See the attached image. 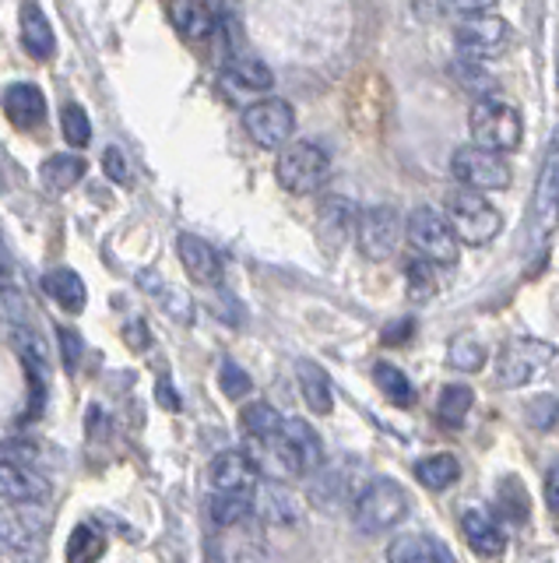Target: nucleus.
I'll return each mask as SVG.
<instances>
[{
    "label": "nucleus",
    "instance_id": "1",
    "mask_svg": "<svg viewBox=\"0 0 559 563\" xmlns=\"http://www.w3.org/2000/svg\"><path fill=\"white\" fill-rule=\"evenodd\" d=\"M404 515H409V493L391 479H373L352 504V521L363 536L391 532L395 525L404 521Z\"/></svg>",
    "mask_w": 559,
    "mask_h": 563
},
{
    "label": "nucleus",
    "instance_id": "2",
    "mask_svg": "<svg viewBox=\"0 0 559 563\" xmlns=\"http://www.w3.org/2000/svg\"><path fill=\"white\" fill-rule=\"evenodd\" d=\"M468 130H471V141L479 148H489V152H517L521 138H524V124H521V113L506 103H497V99H479L471 106V117H468Z\"/></svg>",
    "mask_w": 559,
    "mask_h": 563
},
{
    "label": "nucleus",
    "instance_id": "3",
    "mask_svg": "<svg viewBox=\"0 0 559 563\" xmlns=\"http://www.w3.org/2000/svg\"><path fill=\"white\" fill-rule=\"evenodd\" d=\"M275 173H278V184L289 191V194H299V197H307V194H317L320 187L328 184V176H331V159L328 152L320 145L313 141H296L289 145L285 141L282 145V156H278V165H275Z\"/></svg>",
    "mask_w": 559,
    "mask_h": 563
},
{
    "label": "nucleus",
    "instance_id": "4",
    "mask_svg": "<svg viewBox=\"0 0 559 563\" xmlns=\"http://www.w3.org/2000/svg\"><path fill=\"white\" fill-rule=\"evenodd\" d=\"M447 222L454 229V237L461 243L482 246L493 243L503 229V215L486 202L479 191H457L447 202Z\"/></svg>",
    "mask_w": 559,
    "mask_h": 563
},
{
    "label": "nucleus",
    "instance_id": "5",
    "mask_svg": "<svg viewBox=\"0 0 559 563\" xmlns=\"http://www.w3.org/2000/svg\"><path fill=\"white\" fill-rule=\"evenodd\" d=\"M264 444H275L278 466L293 475H313L324 466V444L307 420H282V426Z\"/></svg>",
    "mask_w": 559,
    "mask_h": 563
},
{
    "label": "nucleus",
    "instance_id": "6",
    "mask_svg": "<svg viewBox=\"0 0 559 563\" xmlns=\"http://www.w3.org/2000/svg\"><path fill=\"white\" fill-rule=\"evenodd\" d=\"M450 176L457 180L461 187L468 191H506L511 187V162H506L500 152H489V148H479V145H465L457 148L454 159H450Z\"/></svg>",
    "mask_w": 559,
    "mask_h": 563
},
{
    "label": "nucleus",
    "instance_id": "7",
    "mask_svg": "<svg viewBox=\"0 0 559 563\" xmlns=\"http://www.w3.org/2000/svg\"><path fill=\"white\" fill-rule=\"evenodd\" d=\"M401 233L409 237L412 251L419 257H426L430 264H454L457 261V237L447 222V215H440L436 208H415Z\"/></svg>",
    "mask_w": 559,
    "mask_h": 563
},
{
    "label": "nucleus",
    "instance_id": "8",
    "mask_svg": "<svg viewBox=\"0 0 559 563\" xmlns=\"http://www.w3.org/2000/svg\"><path fill=\"white\" fill-rule=\"evenodd\" d=\"M552 363V345L541 338H514L500 349L497 359V384L524 388Z\"/></svg>",
    "mask_w": 559,
    "mask_h": 563
},
{
    "label": "nucleus",
    "instance_id": "9",
    "mask_svg": "<svg viewBox=\"0 0 559 563\" xmlns=\"http://www.w3.org/2000/svg\"><path fill=\"white\" fill-rule=\"evenodd\" d=\"M355 237H360V251L369 261H387L395 257L398 243H401V215L391 205H373L366 208L360 219H355Z\"/></svg>",
    "mask_w": 559,
    "mask_h": 563
},
{
    "label": "nucleus",
    "instance_id": "10",
    "mask_svg": "<svg viewBox=\"0 0 559 563\" xmlns=\"http://www.w3.org/2000/svg\"><path fill=\"white\" fill-rule=\"evenodd\" d=\"M243 127L261 148H282L285 141H293L296 110L285 99H253L243 113Z\"/></svg>",
    "mask_w": 559,
    "mask_h": 563
},
{
    "label": "nucleus",
    "instance_id": "11",
    "mask_svg": "<svg viewBox=\"0 0 559 563\" xmlns=\"http://www.w3.org/2000/svg\"><path fill=\"white\" fill-rule=\"evenodd\" d=\"M454 39L468 57L482 60L489 54H500V49L511 43V22H503L500 14H489V11L465 14L461 25L454 28Z\"/></svg>",
    "mask_w": 559,
    "mask_h": 563
},
{
    "label": "nucleus",
    "instance_id": "12",
    "mask_svg": "<svg viewBox=\"0 0 559 563\" xmlns=\"http://www.w3.org/2000/svg\"><path fill=\"white\" fill-rule=\"evenodd\" d=\"M355 226V208L345 197H328L317 208V243L328 257L342 254V246L349 243V233Z\"/></svg>",
    "mask_w": 559,
    "mask_h": 563
},
{
    "label": "nucleus",
    "instance_id": "13",
    "mask_svg": "<svg viewBox=\"0 0 559 563\" xmlns=\"http://www.w3.org/2000/svg\"><path fill=\"white\" fill-rule=\"evenodd\" d=\"M261 469L258 461L243 451H223L212 461V486L215 493H243L250 496L253 486H258Z\"/></svg>",
    "mask_w": 559,
    "mask_h": 563
},
{
    "label": "nucleus",
    "instance_id": "14",
    "mask_svg": "<svg viewBox=\"0 0 559 563\" xmlns=\"http://www.w3.org/2000/svg\"><path fill=\"white\" fill-rule=\"evenodd\" d=\"M176 254H180V264L183 272L191 275V282H197V286H223V257H218L212 246L194 237V233H180L176 240Z\"/></svg>",
    "mask_w": 559,
    "mask_h": 563
},
{
    "label": "nucleus",
    "instance_id": "15",
    "mask_svg": "<svg viewBox=\"0 0 559 563\" xmlns=\"http://www.w3.org/2000/svg\"><path fill=\"white\" fill-rule=\"evenodd\" d=\"M4 113L19 130H36L46 120V95L39 92V85L14 81L4 89Z\"/></svg>",
    "mask_w": 559,
    "mask_h": 563
},
{
    "label": "nucleus",
    "instance_id": "16",
    "mask_svg": "<svg viewBox=\"0 0 559 563\" xmlns=\"http://www.w3.org/2000/svg\"><path fill=\"white\" fill-rule=\"evenodd\" d=\"M461 532L468 539V545L476 550L479 556H500L506 550V536L500 521L489 515L482 507H468L461 515Z\"/></svg>",
    "mask_w": 559,
    "mask_h": 563
},
{
    "label": "nucleus",
    "instance_id": "17",
    "mask_svg": "<svg viewBox=\"0 0 559 563\" xmlns=\"http://www.w3.org/2000/svg\"><path fill=\"white\" fill-rule=\"evenodd\" d=\"M46 496V483L43 475L28 472L25 466L11 458H0V501L8 504H36Z\"/></svg>",
    "mask_w": 559,
    "mask_h": 563
},
{
    "label": "nucleus",
    "instance_id": "18",
    "mask_svg": "<svg viewBox=\"0 0 559 563\" xmlns=\"http://www.w3.org/2000/svg\"><path fill=\"white\" fill-rule=\"evenodd\" d=\"M19 22H22V46L28 49L36 60H49L57 54V36H54V25L43 14V8L36 0H22V11H19Z\"/></svg>",
    "mask_w": 559,
    "mask_h": 563
},
{
    "label": "nucleus",
    "instance_id": "19",
    "mask_svg": "<svg viewBox=\"0 0 559 563\" xmlns=\"http://www.w3.org/2000/svg\"><path fill=\"white\" fill-rule=\"evenodd\" d=\"M223 85L232 89V95H250V99H258L264 95L271 85H275V74H271V68L264 60L258 57H243V60H232L229 64V71L223 78Z\"/></svg>",
    "mask_w": 559,
    "mask_h": 563
},
{
    "label": "nucleus",
    "instance_id": "20",
    "mask_svg": "<svg viewBox=\"0 0 559 563\" xmlns=\"http://www.w3.org/2000/svg\"><path fill=\"white\" fill-rule=\"evenodd\" d=\"M253 490H258V496L250 501L253 515H261V518L275 521V525H293L299 518V501L285 486L261 483V479H258V486H253Z\"/></svg>",
    "mask_w": 559,
    "mask_h": 563
},
{
    "label": "nucleus",
    "instance_id": "21",
    "mask_svg": "<svg viewBox=\"0 0 559 563\" xmlns=\"http://www.w3.org/2000/svg\"><path fill=\"white\" fill-rule=\"evenodd\" d=\"M43 289H46L49 300H54V303H57L60 310H67V313H81L84 303H89V289H84L81 275L71 272V268H54V272H46V275H43Z\"/></svg>",
    "mask_w": 559,
    "mask_h": 563
},
{
    "label": "nucleus",
    "instance_id": "22",
    "mask_svg": "<svg viewBox=\"0 0 559 563\" xmlns=\"http://www.w3.org/2000/svg\"><path fill=\"white\" fill-rule=\"evenodd\" d=\"M84 173H89V162L81 156H71V152H60V156H49L43 165H39V180L49 194H67L71 187H78Z\"/></svg>",
    "mask_w": 559,
    "mask_h": 563
},
{
    "label": "nucleus",
    "instance_id": "23",
    "mask_svg": "<svg viewBox=\"0 0 559 563\" xmlns=\"http://www.w3.org/2000/svg\"><path fill=\"white\" fill-rule=\"evenodd\" d=\"M387 560L391 563H450L454 550H447L444 542L433 539V536H404L395 539L391 550H387Z\"/></svg>",
    "mask_w": 559,
    "mask_h": 563
},
{
    "label": "nucleus",
    "instance_id": "24",
    "mask_svg": "<svg viewBox=\"0 0 559 563\" xmlns=\"http://www.w3.org/2000/svg\"><path fill=\"white\" fill-rule=\"evenodd\" d=\"M169 14L186 39H208L215 32V11L208 0H169Z\"/></svg>",
    "mask_w": 559,
    "mask_h": 563
},
{
    "label": "nucleus",
    "instance_id": "25",
    "mask_svg": "<svg viewBox=\"0 0 559 563\" xmlns=\"http://www.w3.org/2000/svg\"><path fill=\"white\" fill-rule=\"evenodd\" d=\"M296 377H299V391H303V399H307V405H310L313 416H331L334 394H331V380H328V374L320 370L313 359H299Z\"/></svg>",
    "mask_w": 559,
    "mask_h": 563
},
{
    "label": "nucleus",
    "instance_id": "26",
    "mask_svg": "<svg viewBox=\"0 0 559 563\" xmlns=\"http://www.w3.org/2000/svg\"><path fill=\"white\" fill-rule=\"evenodd\" d=\"M457 475H461V461H457L454 455H433V458L415 466V479L433 493L450 490L457 483Z\"/></svg>",
    "mask_w": 559,
    "mask_h": 563
},
{
    "label": "nucleus",
    "instance_id": "27",
    "mask_svg": "<svg viewBox=\"0 0 559 563\" xmlns=\"http://www.w3.org/2000/svg\"><path fill=\"white\" fill-rule=\"evenodd\" d=\"M471 402H476V394H471V388L465 384H447L444 391H440V402H436V420L457 429L465 423V416L471 412Z\"/></svg>",
    "mask_w": 559,
    "mask_h": 563
},
{
    "label": "nucleus",
    "instance_id": "28",
    "mask_svg": "<svg viewBox=\"0 0 559 563\" xmlns=\"http://www.w3.org/2000/svg\"><path fill=\"white\" fill-rule=\"evenodd\" d=\"M240 426H243V434L253 437V440H267L275 429L282 426V412L275 405H267V402H250L243 405L240 412Z\"/></svg>",
    "mask_w": 559,
    "mask_h": 563
},
{
    "label": "nucleus",
    "instance_id": "29",
    "mask_svg": "<svg viewBox=\"0 0 559 563\" xmlns=\"http://www.w3.org/2000/svg\"><path fill=\"white\" fill-rule=\"evenodd\" d=\"M208 515L218 528H236L243 525L253 510H250V496L243 493H215L212 504H208Z\"/></svg>",
    "mask_w": 559,
    "mask_h": 563
},
{
    "label": "nucleus",
    "instance_id": "30",
    "mask_svg": "<svg viewBox=\"0 0 559 563\" xmlns=\"http://www.w3.org/2000/svg\"><path fill=\"white\" fill-rule=\"evenodd\" d=\"M0 324L8 328H32V303L28 296L11 286V282H0Z\"/></svg>",
    "mask_w": 559,
    "mask_h": 563
},
{
    "label": "nucleus",
    "instance_id": "31",
    "mask_svg": "<svg viewBox=\"0 0 559 563\" xmlns=\"http://www.w3.org/2000/svg\"><path fill=\"white\" fill-rule=\"evenodd\" d=\"M373 384H377L395 405H412V399H415L412 380L398 367H391V363H377V367H373Z\"/></svg>",
    "mask_w": 559,
    "mask_h": 563
},
{
    "label": "nucleus",
    "instance_id": "32",
    "mask_svg": "<svg viewBox=\"0 0 559 563\" xmlns=\"http://www.w3.org/2000/svg\"><path fill=\"white\" fill-rule=\"evenodd\" d=\"M404 282H409V300L412 303H426L436 296V272L426 257H412L404 264Z\"/></svg>",
    "mask_w": 559,
    "mask_h": 563
},
{
    "label": "nucleus",
    "instance_id": "33",
    "mask_svg": "<svg viewBox=\"0 0 559 563\" xmlns=\"http://www.w3.org/2000/svg\"><path fill=\"white\" fill-rule=\"evenodd\" d=\"M103 553H106V542L92 525H78L71 539H67V560L71 563H89V560H99Z\"/></svg>",
    "mask_w": 559,
    "mask_h": 563
},
{
    "label": "nucleus",
    "instance_id": "34",
    "mask_svg": "<svg viewBox=\"0 0 559 563\" xmlns=\"http://www.w3.org/2000/svg\"><path fill=\"white\" fill-rule=\"evenodd\" d=\"M447 363L461 374H479L486 367V345L476 338H454L447 345Z\"/></svg>",
    "mask_w": 559,
    "mask_h": 563
},
{
    "label": "nucleus",
    "instance_id": "35",
    "mask_svg": "<svg viewBox=\"0 0 559 563\" xmlns=\"http://www.w3.org/2000/svg\"><path fill=\"white\" fill-rule=\"evenodd\" d=\"M60 127H64V141L71 145V148H84V145L92 141V120H89V113H84L78 103L64 106Z\"/></svg>",
    "mask_w": 559,
    "mask_h": 563
},
{
    "label": "nucleus",
    "instance_id": "36",
    "mask_svg": "<svg viewBox=\"0 0 559 563\" xmlns=\"http://www.w3.org/2000/svg\"><path fill=\"white\" fill-rule=\"evenodd\" d=\"M454 71H457V78H461V85L468 92H476V95H489V92H493V85H497L493 74H489L482 64H479V57L476 60H461Z\"/></svg>",
    "mask_w": 559,
    "mask_h": 563
},
{
    "label": "nucleus",
    "instance_id": "37",
    "mask_svg": "<svg viewBox=\"0 0 559 563\" xmlns=\"http://www.w3.org/2000/svg\"><path fill=\"white\" fill-rule=\"evenodd\" d=\"M218 388H223L226 399H247L253 391V380L247 377V370H240L236 363H223V370H218Z\"/></svg>",
    "mask_w": 559,
    "mask_h": 563
},
{
    "label": "nucleus",
    "instance_id": "38",
    "mask_svg": "<svg viewBox=\"0 0 559 563\" xmlns=\"http://www.w3.org/2000/svg\"><path fill=\"white\" fill-rule=\"evenodd\" d=\"M528 423L535 429H552L556 426V399H552V394H541L538 402L528 405Z\"/></svg>",
    "mask_w": 559,
    "mask_h": 563
},
{
    "label": "nucleus",
    "instance_id": "39",
    "mask_svg": "<svg viewBox=\"0 0 559 563\" xmlns=\"http://www.w3.org/2000/svg\"><path fill=\"white\" fill-rule=\"evenodd\" d=\"M57 338H60V349H64V367H67V370H78L81 353H84L81 335H78V331H71V328H60V331H57Z\"/></svg>",
    "mask_w": 559,
    "mask_h": 563
},
{
    "label": "nucleus",
    "instance_id": "40",
    "mask_svg": "<svg viewBox=\"0 0 559 563\" xmlns=\"http://www.w3.org/2000/svg\"><path fill=\"white\" fill-rule=\"evenodd\" d=\"M103 165H106V176L110 180H116V184H127V162L121 156V148H106Z\"/></svg>",
    "mask_w": 559,
    "mask_h": 563
},
{
    "label": "nucleus",
    "instance_id": "41",
    "mask_svg": "<svg viewBox=\"0 0 559 563\" xmlns=\"http://www.w3.org/2000/svg\"><path fill=\"white\" fill-rule=\"evenodd\" d=\"M546 504L552 515H559V472L556 469H549V475H546Z\"/></svg>",
    "mask_w": 559,
    "mask_h": 563
},
{
    "label": "nucleus",
    "instance_id": "42",
    "mask_svg": "<svg viewBox=\"0 0 559 563\" xmlns=\"http://www.w3.org/2000/svg\"><path fill=\"white\" fill-rule=\"evenodd\" d=\"M156 394H159V405H162V409H169V412H180V394H176V388H169L166 380H159Z\"/></svg>",
    "mask_w": 559,
    "mask_h": 563
},
{
    "label": "nucleus",
    "instance_id": "43",
    "mask_svg": "<svg viewBox=\"0 0 559 563\" xmlns=\"http://www.w3.org/2000/svg\"><path fill=\"white\" fill-rule=\"evenodd\" d=\"M447 4L454 11H461V14H476V11H489L497 4V0H447Z\"/></svg>",
    "mask_w": 559,
    "mask_h": 563
},
{
    "label": "nucleus",
    "instance_id": "44",
    "mask_svg": "<svg viewBox=\"0 0 559 563\" xmlns=\"http://www.w3.org/2000/svg\"><path fill=\"white\" fill-rule=\"evenodd\" d=\"M409 335H412V321H401V328L391 324V328L384 331V342L387 345H404V338H409Z\"/></svg>",
    "mask_w": 559,
    "mask_h": 563
},
{
    "label": "nucleus",
    "instance_id": "45",
    "mask_svg": "<svg viewBox=\"0 0 559 563\" xmlns=\"http://www.w3.org/2000/svg\"><path fill=\"white\" fill-rule=\"evenodd\" d=\"M8 268V257H4V246H0V272Z\"/></svg>",
    "mask_w": 559,
    "mask_h": 563
},
{
    "label": "nucleus",
    "instance_id": "46",
    "mask_svg": "<svg viewBox=\"0 0 559 563\" xmlns=\"http://www.w3.org/2000/svg\"><path fill=\"white\" fill-rule=\"evenodd\" d=\"M208 4H212V0H208Z\"/></svg>",
    "mask_w": 559,
    "mask_h": 563
}]
</instances>
